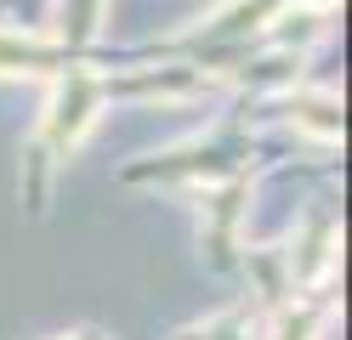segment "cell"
Returning <instances> with one entry per match:
<instances>
[{"instance_id": "obj_1", "label": "cell", "mask_w": 352, "mask_h": 340, "mask_svg": "<svg viewBox=\"0 0 352 340\" xmlns=\"http://www.w3.org/2000/svg\"><path fill=\"white\" fill-rule=\"evenodd\" d=\"M91 113H97V80L69 74L63 91H57V102H52V136L57 142H74V136L91 125Z\"/></svg>"}]
</instances>
